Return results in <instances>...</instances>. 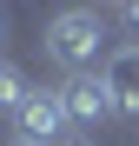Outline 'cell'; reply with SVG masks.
<instances>
[{
	"mask_svg": "<svg viewBox=\"0 0 139 146\" xmlns=\"http://www.w3.org/2000/svg\"><path fill=\"white\" fill-rule=\"evenodd\" d=\"M113 46H119V40H113V20L99 7H60L40 27V53L53 60L60 73H99Z\"/></svg>",
	"mask_w": 139,
	"mask_h": 146,
	"instance_id": "obj_1",
	"label": "cell"
},
{
	"mask_svg": "<svg viewBox=\"0 0 139 146\" xmlns=\"http://www.w3.org/2000/svg\"><path fill=\"white\" fill-rule=\"evenodd\" d=\"M13 133H20V139H33V146H60L66 133H73L66 93H60V86H33L27 100H20V113H13Z\"/></svg>",
	"mask_w": 139,
	"mask_h": 146,
	"instance_id": "obj_2",
	"label": "cell"
},
{
	"mask_svg": "<svg viewBox=\"0 0 139 146\" xmlns=\"http://www.w3.org/2000/svg\"><path fill=\"white\" fill-rule=\"evenodd\" d=\"M60 93H66V113H73V133H93L106 119H119V100H113L106 73H66Z\"/></svg>",
	"mask_w": 139,
	"mask_h": 146,
	"instance_id": "obj_3",
	"label": "cell"
},
{
	"mask_svg": "<svg viewBox=\"0 0 139 146\" xmlns=\"http://www.w3.org/2000/svg\"><path fill=\"white\" fill-rule=\"evenodd\" d=\"M99 73H106L113 100H119V119H139V40H119Z\"/></svg>",
	"mask_w": 139,
	"mask_h": 146,
	"instance_id": "obj_4",
	"label": "cell"
},
{
	"mask_svg": "<svg viewBox=\"0 0 139 146\" xmlns=\"http://www.w3.org/2000/svg\"><path fill=\"white\" fill-rule=\"evenodd\" d=\"M27 93H33V80H27L13 60H0V113H20V100H27Z\"/></svg>",
	"mask_w": 139,
	"mask_h": 146,
	"instance_id": "obj_5",
	"label": "cell"
},
{
	"mask_svg": "<svg viewBox=\"0 0 139 146\" xmlns=\"http://www.w3.org/2000/svg\"><path fill=\"white\" fill-rule=\"evenodd\" d=\"M119 13H126V27L139 33V0H126V7H119Z\"/></svg>",
	"mask_w": 139,
	"mask_h": 146,
	"instance_id": "obj_6",
	"label": "cell"
},
{
	"mask_svg": "<svg viewBox=\"0 0 139 146\" xmlns=\"http://www.w3.org/2000/svg\"><path fill=\"white\" fill-rule=\"evenodd\" d=\"M60 146H99V139H93V133H66Z\"/></svg>",
	"mask_w": 139,
	"mask_h": 146,
	"instance_id": "obj_7",
	"label": "cell"
},
{
	"mask_svg": "<svg viewBox=\"0 0 139 146\" xmlns=\"http://www.w3.org/2000/svg\"><path fill=\"white\" fill-rule=\"evenodd\" d=\"M7 146H33V139H20V133H13V139H7Z\"/></svg>",
	"mask_w": 139,
	"mask_h": 146,
	"instance_id": "obj_8",
	"label": "cell"
},
{
	"mask_svg": "<svg viewBox=\"0 0 139 146\" xmlns=\"http://www.w3.org/2000/svg\"><path fill=\"white\" fill-rule=\"evenodd\" d=\"M0 40H7V13H0Z\"/></svg>",
	"mask_w": 139,
	"mask_h": 146,
	"instance_id": "obj_9",
	"label": "cell"
},
{
	"mask_svg": "<svg viewBox=\"0 0 139 146\" xmlns=\"http://www.w3.org/2000/svg\"><path fill=\"white\" fill-rule=\"evenodd\" d=\"M113 7H126V0H113Z\"/></svg>",
	"mask_w": 139,
	"mask_h": 146,
	"instance_id": "obj_10",
	"label": "cell"
}]
</instances>
